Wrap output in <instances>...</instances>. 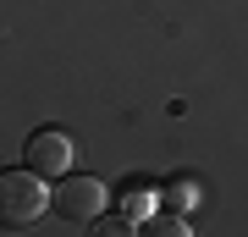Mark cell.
I'll return each mask as SVG.
<instances>
[{
	"label": "cell",
	"mask_w": 248,
	"mask_h": 237,
	"mask_svg": "<svg viewBox=\"0 0 248 237\" xmlns=\"http://www.w3.org/2000/svg\"><path fill=\"white\" fill-rule=\"evenodd\" d=\"M45 210H50V188L33 166L0 171V232H28Z\"/></svg>",
	"instance_id": "cell-1"
},
{
	"label": "cell",
	"mask_w": 248,
	"mask_h": 237,
	"mask_svg": "<svg viewBox=\"0 0 248 237\" xmlns=\"http://www.w3.org/2000/svg\"><path fill=\"white\" fill-rule=\"evenodd\" d=\"M105 204H110V193H105V182H99V176H89V171H66V176H55L50 210L61 215L66 226H94V221L105 215Z\"/></svg>",
	"instance_id": "cell-2"
},
{
	"label": "cell",
	"mask_w": 248,
	"mask_h": 237,
	"mask_svg": "<svg viewBox=\"0 0 248 237\" xmlns=\"http://www.w3.org/2000/svg\"><path fill=\"white\" fill-rule=\"evenodd\" d=\"M22 160H28L39 176H66L72 160H78V143H72V132H61V127H39V132H28Z\"/></svg>",
	"instance_id": "cell-3"
},
{
	"label": "cell",
	"mask_w": 248,
	"mask_h": 237,
	"mask_svg": "<svg viewBox=\"0 0 248 237\" xmlns=\"http://www.w3.org/2000/svg\"><path fill=\"white\" fill-rule=\"evenodd\" d=\"M155 232H166V237H182V232H187V221H182V215H160V221H155Z\"/></svg>",
	"instance_id": "cell-4"
},
{
	"label": "cell",
	"mask_w": 248,
	"mask_h": 237,
	"mask_svg": "<svg viewBox=\"0 0 248 237\" xmlns=\"http://www.w3.org/2000/svg\"><path fill=\"white\" fill-rule=\"evenodd\" d=\"M94 226H99V232H133V221H122V215H99Z\"/></svg>",
	"instance_id": "cell-5"
}]
</instances>
